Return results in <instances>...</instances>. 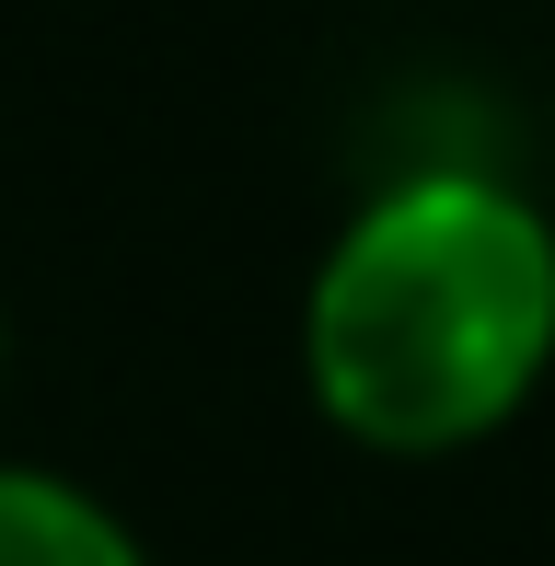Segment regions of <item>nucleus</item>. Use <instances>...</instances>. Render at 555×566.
<instances>
[{
  "instance_id": "nucleus-1",
  "label": "nucleus",
  "mask_w": 555,
  "mask_h": 566,
  "mask_svg": "<svg viewBox=\"0 0 555 566\" xmlns=\"http://www.w3.org/2000/svg\"><path fill=\"white\" fill-rule=\"evenodd\" d=\"M301 370L383 462L498 440L555 370V220L486 163L394 174L313 266Z\"/></svg>"
},
{
  "instance_id": "nucleus-2",
  "label": "nucleus",
  "mask_w": 555,
  "mask_h": 566,
  "mask_svg": "<svg viewBox=\"0 0 555 566\" xmlns=\"http://www.w3.org/2000/svg\"><path fill=\"white\" fill-rule=\"evenodd\" d=\"M0 566H150V544L93 485L46 462H0Z\"/></svg>"
},
{
  "instance_id": "nucleus-3",
  "label": "nucleus",
  "mask_w": 555,
  "mask_h": 566,
  "mask_svg": "<svg viewBox=\"0 0 555 566\" xmlns=\"http://www.w3.org/2000/svg\"><path fill=\"white\" fill-rule=\"evenodd\" d=\"M0 370H12V313H0Z\"/></svg>"
}]
</instances>
